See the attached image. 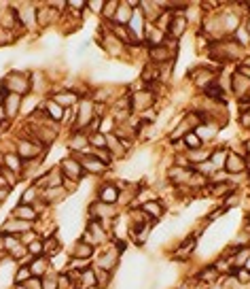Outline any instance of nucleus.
Here are the masks:
<instances>
[{
  "label": "nucleus",
  "instance_id": "obj_1",
  "mask_svg": "<svg viewBox=\"0 0 250 289\" xmlns=\"http://www.w3.org/2000/svg\"><path fill=\"white\" fill-rule=\"evenodd\" d=\"M3 89L7 94H17V96H26L32 89V83H30V75L22 70H11L9 75L3 79Z\"/></svg>",
  "mask_w": 250,
  "mask_h": 289
},
{
  "label": "nucleus",
  "instance_id": "obj_2",
  "mask_svg": "<svg viewBox=\"0 0 250 289\" xmlns=\"http://www.w3.org/2000/svg\"><path fill=\"white\" fill-rule=\"evenodd\" d=\"M96 119V102L93 100H81L77 105V119L72 130L75 132H85L89 123Z\"/></svg>",
  "mask_w": 250,
  "mask_h": 289
},
{
  "label": "nucleus",
  "instance_id": "obj_3",
  "mask_svg": "<svg viewBox=\"0 0 250 289\" xmlns=\"http://www.w3.org/2000/svg\"><path fill=\"white\" fill-rule=\"evenodd\" d=\"M155 100H157L155 98V91L140 87L130 94V109H132V113H147L155 105Z\"/></svg>",
  "mask_w": 250,
  "mask_h": 289
},
{
  "label": "nucleus",
  "instance_id": "obj_4",
  "mask_svg": "<svg viewBox=\"0 0 250 289\" xmlns=\"http://www.w3.org/2000/svg\"><path fill=\"white\" fill-rule=\"evenodd\" d=\"M15 149H17V156L22 158L24 162H28V160H34V158H43V156H38V153L43 151L45 147H43V144H38L36 140H32V138H19L17 144H15Z\"/></svg>",
  "mask_w": 250,
  "mask_h": 289
},
{
  "label": "nucleus",
  "instance_id": "obj_5",
  "mask_svg": "<svg viewBox=\"0 0 250 289\" xmlns=\"http://www.w3.org/2000/svg\"><path fill=\"white\" fill-rule=\"evenodd\" d=\"M59 170L61 174H64V179H70V181H81L83 179V166H81V162L75 158V156H70V158H64L59 164Z\"/></svg>",
  "mask_w": 250,
  "mask_h": 289
},
{
  "label": "nucleus",
  "instance_id": "obj_6",
  "mask_svg": "<svg viewBox=\"0 0 250 289\" xmlns=\"http://www.w3.org/2000/svg\"><path fill=\"white\" fill-rule=\"evenodd\" d=\"M138 9H140V13L144 15V19H147V24H155L165 11V3H161V0H159V3L142 0V3H138Z\"/></svg>",
  "mask_w": 250,
  "mask_h": 289
},
{
  "label": "nucleus",
  "instance_id": "obj_7",
  "mask_svg": "<svg viewBox=\"0 0 250 289\" xmlns=\"http://www.w3.org/2000/svg\"><path fill=\"white\" fill-rule=\"evenodd\" d=\"M34 228V223L30 221H22V219H15V217H11V219H7L3 223V228H0V234H13V236H22L24 232H30Z\"/></svg>",
  "mask_w": 250,
  "mask_h": 289
},
{
  "label": "nucleus",
  "instance_id": "obj_8",
  "mask_svg": "<svg viewBox=\"0 0 250 289\" xmlns=\"http://www.w3.org/2000/svg\"><path fill=\"white\" fill-rule=\"evenodd\" d=\"M51 100H53L55 105H59L61 109H72L79 105V94L75 89H59L51 96Z\"/></svg>",
  "mask_w": 250,
  "mask_h": 289
},
{
  "label": "nucleus",
  "instance_id": "obj_9",
  "mask_svg": "<svg viewBox=\"0 0 250 289\" xmlns=\"http://www.w3.org/2000/svg\"><path fill=\"white\" fill-rule=\"evenodd\" d=\"M102 49L106 51L108 56H114V58H119V56L125 54V45H123L112 32H108V34L102 36Z\"/></svg>",
  "mask_w": 250,
  "mask_h": 289
},
{
  "label": "nucleus",
  "instance_id": "obj_10",
  "mask_svg": "<svg viewBox=\"0 0 250 289\" xmlns=\"http://www.w3.org/2000/svg\"><path fill=\"white\" fill-rule=\"evenodd\" d=\"M191 79H193V83L195 87H210L214 83V79H216V72L210 70V68H197L191 72Z\"/></svg>",
  "mask_w": 250,
  "mask_h": 289
},
{
  "label": "nucleus",
  "instance_id": "obj_11",
  "mask_svg": "<svg viewBox=\"0 0 250 289\" xmlns=\"http://www.w3.org/2000/svg\"><path fill=\"white\" fill-rule=\"evenodd\" d=\"M119 194H121V189L114 183H104V185H100V187H98V198H100L102 204L119 202Z\"/></svg>",
  "mask_w": 250,
  "mask_h": 289
},
{
  "label": "nucleus",
  "instance_id": "obj_12",
  "mask_svg": "<svg viewBox=\"0 0 250 289\" xmlns=\"http://www.w3.org/2000/svg\"><path fill=\"white\" fill-rule=\"evenodd\" d=\"M186 26H189V19H186V15H182V13H174L172 22H170V28H168V38L172 36L174 40H178V38L184 34Z\"/></svg>",
  "mask_w": 250,
  "mask_h": 289
},
{
  "label": "nucleus",
  "instance_id": "obj_13",
  "mask_svg": "<svg viewBox=\"0 0 250 289\" xmlns=\"http://www.w3.org/2000/svg\"><path fill=\"white\" fill-rule=\"evenodd\" d=\"M231 87H233V94L237 98H250V81L244 77V75H239V72H233L231 75Z\"/></svg>",
  "mask_w": 250,
  "mask_h": 289
},
{
  "label": "nucleus",
  "instance_id": "obj_14",
  "mask_svg": "<svg viewBox=\"0 0 250 289\" xmlns=\"http://www.w3.org/2000/svg\"><path fill=\"white\" fill-rule=\"evenodd\" d=\"M3 107H5V113H7V121L15 119L17 113L22 111V96H17V94H7L5 100H3Z\"/></svg>",
  "mask_w": 250,
  "mask_h": 289
},
{
  "label": "nucleus",
  "instance_id": "obj_15",
  "mask_svg": "<svg viewBox=\"0 0 250 289\" xmlns=\"http://www.w3.org/2000/svg\"><path fill=\"white\" fill-rule=\"evenodd\" d=\"M11 217H15V219H22V221H30V223H34V221L38 219V211L34 209V206H30V204H22V202H19V204L15 206V209H13Z\"/></svg>",
  "mask_w": 250,
  "mask_h": 289
},
{
  "label": "nucleus",
  "instance_id": "obj_16",
  "mask_svg": "<svg viewBox=\"0 0 250 289\" xmlns=\"http://www.w3.org/2000/svg\"><path fill=\"white\" fill-rule=\"evenodd\" d=\"M195 174L193 168H182V166H172L168 170V179L174 183V185H182V183H189L191 177Z\"/></svg>",
  "mask_w": 250,
  "mask_h": 289
},
{
  "label": "nucleus",
  "instance_id": "obj_17",
  "mask_svg": "<svg viewBox=\"0 0 250 289\" xmlns=\"http://www.w3.org/2000/svg\"><path fill=\"white\" fill-rule=\"evenodd\" d=\"M132 13H134V7H132L130 0H128V3H119L117 13H114L110 24L112 26H128V22L132 19Z\"/></svg>",
  "mask_w": 250,
  "mask_h": 289
},
{
  "label": "nucleus",
  "instance_id": "obj_18",
  "mask_svg": "<svg viewBox=\"0 0 250 289\" xmlns=\"http://www.w3.org/2000/svg\"><path fill=\"white\" fill-rule=\"evenodd\" d=\"M68 149L72 153H85V149L89 151V140H87V134L85 132H75L72 136L68 138Z\"/></svg>",
  "mask_w": 250,
  "mask_h": 289
},
{
  "label": "nucleus",
  "instance_id": "obj_19",
  "mask_svg": "<svg viewBox=\"0 0 250 289\" xmlns=\"http://www.w3.org/2000/svg\"><path fill=\"white\" fill-rule=\"evenodd\" d=\"M176 54H172V51L165 47V45H159V47H151L149 51V58L155 66H161V64H168L170 58H174Z\"/></svg>",
  "mask_w": 250,
  "mask_h": 289
},
{
  "label": "nucleus",
  "instance_id": "obj_20",
  "mask_svg": "<svg viewBox=\"0 0 250 289\" xmlns=\"http://www.w3.org/2000/svg\"><path fill=\"white\" fill-rule=\"evenodd\" d=\"M225 170H227L229 174H239V172H244V170H246V160H244V156H237V153H231V151H229L227 162H225Z\"/></svg>",
  "mask_w": 250,
  "mask_h": 289
},
{
  "label": "nucleus",
  "instance_id": "obj_21",
  "mask_svg": "<svg viewBox=\"0 0 250 289\" xmlns=\"http://www.w3.org/2000/svg\"><path fill=\"white\" fill-rule=\"evenodd\" d=\"M17 15H19L22 26H34L36 24V9H34V5H30V3L19 5L17 7Z\"/></svg>",
  "mask_w": 250,
  "mask_h": 289
},
{
  "label": "nucleus",
  "instance_id": "obj_22",
  "mask_svg": "<svg viewBox=\"0 0 250 289\" xmlns=\"http://www.w3.org/2000/svg\"><path fill=\"white\" fill-rule=\"evenodd\" d=\"M30 270H32V276L43 278V276L51 270V262H49V257H45V255L34 257V260L30 262Z\"/></svg>",
  "mask_w": 250,
  "mask_h": 289
},
{
  "label": "nucleus",
  "instance_id": "obj_23",
  "mask_svg": "<svg viewBox=\"0 0 250 289\" xmlns=\"http://www.w3.org/2000/svg\"><path fill=\"white\" fill-rule=\"evenodd\" d=\"M144 40H147L151 47H159V45H163V40H165V32H161L157 26L147 24V30H144Z\"/></svg>",
  "mask_w": 250,
  "mask_h": 289
},
{
  "label": "nucleus",
  "instance_id": "obj_24",
  "mask_svg": "<svg viewBox=\"0 0 250 289\" xmlns=\"http://www.w3.org/2000/svg\"><path fill=\"white\" fill-rule=\"evenodd\" d=\"M55 17H59V13L55 9H51L49 5H43L36 9V24L38 26H49L51 22H55Z\"/></svg>",
  "mask_w": 250,
  "mask_h": 289
},
{
  "label": "nucleus",
  "instance_id": "obj_25",
  "mask_svg": "<svg viewBox=\"0 0 250 289\" xmlns=\"http://www.w3.org/2000/svg\"><path fill=\"white\" fill-rule=\"evenodd\" d=\"M140 211L149 217L151 221H157V219H161V215H163V204L161 202H157V200H149V202H144L142 206H140Z\"/></svg>",
  "mask_w": 250,
  "mask_h": 289
},
{
  "label": "nucleus",
  "instance_id": "obj_26",
  "mask_svg": "<svg viewBox=\"0 0 250 289\" xmlns=\"http://www.w3.org/2000/svg\"><path fill=\"white\" fill-rule=\"evenodd\" d=\"M184 160L191 164V166H197V164H204L210 160V151L206 147H200V149H186L184 153Z\"/></svg>",
  "mask_w": 250,
  "mask_h": 289
},
{
  "label": "nucleus",
  "instance_id": "obj_27",
  "mask_svg": "<svg viewBox=\"0 0 250 289\" xmlns=\"http://www.w3.org/2000/svg\"><path fill=\"white\" fill-rule=\"evenodd\" d=\"M106 149L110 151L112 158H123L125 151H128V147H125V142L119 140L114 134H106Z\"/></svg>",
  "mask_w": 250,
  "mask_h": 289
},
{
  "label": "nucleus",
  "instance_id": "obj_28",
  "mask_svg": "<svg viewBox=\"0 0 250 289\" xmlns=\"http://www.w3.org/2000/svg\"><path fill=\"white\" fill-rule=\"evenodd\" d=\"M3 164L5 168L13 170V172H22L24 170V160L17 156V153H5L3 156Z\"/></svg>",
  "mask_w": 250,
  "mask_h": 289
},
{
  "label": "nucleus",
  "instance_id": "obj_29",
  "mask_svg": "<svg viewBox=\"0 0 250 289\" xmlns=\"http://www.w3.org/2000/svg\"><path fill=\"white\" fill-rule=\"evenodd\" d=\"M93 255V247L83 243V240H77L75 247H72V257H77V260H89Z\"/></svg>",
  "mask_w": 250,
  "mask_h": 289
},
{
  "label": "nucleus",
  "instance_id": "obj_30",
  "mask_svg": "<svg viewBox=\"0 0 250 289\" xmlns=\"http://www.w3.org/2000/svg\"><path fill=\"white\" fill-rule=\"evenodd\" d=\"M59 249H61V243H59L57 236H49V238L43 240V255L45 257H49V255L55 257L59 253Z\"/></svg>",
  "mask_w": 250,
  "mask_h": 289
},
{
  "label": "nucleus",
  "instance_id": "obj_31",
  "mask_svg": "<svg viewBox=\"0 0 250 289\" xmlns=\"http://www.w3.org/2000/svg\"><path fill=\"white\" fill-rule=\"evenodd\" d=\"M227 156H229V151L225 147H218L214 151H210V164L218 170V168H225V162H227Z\"/></svg>",
  "mask_w": 250,
  "mask_h": 289
},
{
  "label": "nucleus",
  "instance_id": "obj_32",
  "mask_svg": "<svg viewBox=\"0 0 250 289\" xmlns=\"http://www.w3.org/2000/svg\"><path fill=\"white\" fill-rule=\"evenodd\" d=\"M40 194H43V189H38L36 185H30V187L22 194V204H30V206H34V202L40 200Z\"/></svg>",
  "mask_w": 250,
  "mask_h": 289
},
{
  "label": "nucleus",
  "instance_id": "obj_33",
  "mask_svg": "<svg viewBox=\"0 0 250 289\" xmlns=\"http://www.w3.org/2000/svg\"><path fill=\"white\" fill-rule=\"evenodd\" d=\"M43 109L47 111V115L53 119V121H61V119H64V109H61L59 105H55L53 100H47L45 105H43Z\"/></svg>",
  "mask_w": 250,
  "mask_h": 289
},
{
  "label": "nucleus",
  "instance_id": "obj_34",
  "mask_svg": "<svg viewBox=\"0 0 250 289\" xmlns=\"http://www.w3.org/2000/svg\"><path fill=\"white\" fill-rule=\"evenodd\" d=\"M117 257H119V251H110V253H104V255L100 257L98 266H100V268H104V270H108V272H110L112 268L119 264V260H117Z\"/></svg>",
  "mask_w": 250,
  "mask_h": 289
},
{
  "label": "nucleus",
  "instance_id": "obj_35",
  "mask_svg": "<svg viewBox=\"0 0 250 289\" xmlns=\"http://www.w3.org/2000/svg\"><path fill=\"white\" fill-rule=\"evenodd\" d=\"M32 278V270H30V266H17V270L13 274V283L15 285H24L26 281Z\"/></svg>",
  "mask_w": 250,
  "mask_h": 289
},
{
  "label": "nucleus",
  "instance_id": "obj_36",
  "mask_svg": "<svg viewBox=\"0 0 250 289\" xmlns=\"http://www.w3.org/2000/svg\"><path fill=\"white\" fill-rule=\"evenodd\" d=\"M87 140L91 149H106V134H102V132L87 134Z\"/></svg>",
  "mask_w": 250,
  "mask_h": 289
},
{
  "label": "nucleus",
  "instance_id": "obj_37",
  "mask_svg": "<svg viewBox=\"0 0 250 289\" xmlns=\"http://www.w3.org/2000/svg\"><path fill=\"white\" fill-rule=\"evenodd\" d=\"M182 142H184L186 149H200V147H204V142L200 140V136H197L195 132H186L184 136H182Z\"/></svg>",
  "mask_w": 250,
  "mask_h": 289
},
{
  "label": "nucleus",
  "instance_id": "obj_38",
  "mask_svg": "<svg viewBox=\"0 0 250 289\" xmlns=\"http://www.w3.org/2000/svg\"><path fill=\"white\" fill-rule=\"evenodd\" d=\"M117 7H119V3L117 0H108V3H104V7H102V17L106 19V22H112V17H114V13H117Z\"/></svg>",
  "mask_w": 250,
  "mask_h": 289
},
{
  "label": "nucleus",
  "instance_id": "obj_39",
  "mask_svg": "<svg viewBox=\"0 0 250 289\" xmlns=\"http://www.w3.org/2000/svg\"><path fill=\"white\" fill-rule=\"evenodd\" d=\"M93 272H96V283H98V287H108V283H110V272H108V270H104V268L96 266V268H93Z\"/></svg>",
  "mask_w": 250,
  "mask_h": 289
},
{
  "label": "nucleus",
  "instance_id": "obj_40",
  "mask_svg": "<svg viewBox=\"0 0 250 289\" xmlns=\"http://www.w3.org/2000/svg\"><path fill=\"white\" fill-rule=\"evenodd\" d=\"M28 255H32V257H40L43 255V238H36V240H32L28 247Z\"/></svg>",
  "mask_w": 250,
  "mask_h": 289
},
{
  "label": "nucleus",
  "instance_id": "obj_41",
  "mask_svg": "<svg viewBox=\"0 0 250 289\" xmlns=\"http://www.w3.org/2000/svg\"><path fill=\"white\" fill-rule=\"evenodd\" d=\"M40 281H43V289H57V274H53L51 270Z\"/></svg>",
  "mask_w": 250,
  "mask_h": 289
},
{
  "label": "nucleus",
  "instance_id": "obj_42",
  "mask_svg": "<svg viewBox=\"0 0 250 289\" xmlns=\"http://www.w3.org/2000/svg\"><path fill=\"white\" fill-rule=\"evenodd\" d=\"M57 289H75V281L68 274H57Z\"/></svg>",
  "mask_w": 250,
  "mask_h": 289
},
{
  "label": "nucleus",
  "instance_id": "obj_43",
  "mask_svg": "<svg viewBox=\"0 0 250 289\" xmlns=\"http://www.w3.org/2000/svg\"><path fill=\"white\" fill-rule=\"evenodd\" d=\"M218 278V270L216 268H206V270L202 272V281H206V283H214Z\"/></svg>",
  "mask_w": 250,
  "mask_h": 289
},
{
  "label": "nucleus",
  "instance_id": "obj_44",
  "mask_svg": "<svg viewBox=\"0 0 250 289\" xmlns=\"http://www.w3.org/2000/svg\"><path fill=\"white\" fill-rule=\"evenodd\" d=\"M102 7H104L102 0H89V3H87V11L100 15V13H102Z\"/></svg>",
  "mask_w": 250,
  "mask_h": 289
},
{
  "label": "nucleus",
  "instance_id": "obj_45",
  "mask_svg": "<svg viewBox=\"0 0 250 289\" xmlns=\"http://www.w3.org/2000/svg\"><path fill=\"white\" fill-rule=\"evenodd\" d=\"M22 289H43V281H40V278H36V276H32L30 281H26V283L22 285Z\"/></svg>",
  "mask_w": 250,
  "mask_h": 289
},
{
  "label": "nucleus",
  "instance_id": "obj_46",
  "mask_svg": "<svg viewBox=\"0 0 250 289\" xmlns=\"http://www.w3.org/2000/svg\"><path fill=\"white\" fill-rule=\"evenodd\" d=\"M235 278H237V283H244V285H246V283H250V272L244 268V270H239V272H237V276H235Z\"/></svg>",
  "mask_w": 250,
  "mask_h": 289
},
{
  "label": "nucleus",
  "instance_id": "obj_47",
  "mask_svg": "<svg viewBox=\"0 0 250 289\" xmlns=\"http://www.w3.org/2000/svg\"><path fill=\"white\" fill-rule=\"evenodd\" d=\"M9 194H11V187H3V189H0V204L9 198Z\"/></svg>",
  "mask_w": 250,
  "mask_h": 289
},
{
  "label": "nucleus",
  "instance_id": "obj_48",
  "mask_svg": "<svg viewBox=\"0 0 250 289\" xmlns=\"http://www.w3.org/2000/svg\"><path fill=\"white\" fill-rule=\"evenodd\" d=\"M242 123H244L246 128L250 126V113H244V115H242Z\"/></svg>",
  "mask_w": 250,
  "mask_h": 289
},
{
  "label": "nucleus",
  "instance_id": "obj_49",
  "mask_svg": "<svg viewBox=\"0 0 250 289\" xmlns=\"http://www.w3.org/2000/svg\"><path fill=\"white\" fill-rule=\"evenodd\" d=\"M3 187H9V185H7V179L0 174V189H3Z\"/></svg>",
  "mask_w": 250,
  "mask_h": 289
},
{
  "label": "nucleus",
  "instance_id": "obj_50",
  "mask_svg": "<svg viewBox=\"0 0 250 289\" xmlns=\"http://www.w3.org/2000/svg\"><path fill=\"white\" fill-rule=\"evenodd\" d=\"M244 149H246V156H250V138L244 142Z\"/></svg>",
  "mask_w": 250,
  "mask_h": 289
},
{
  "label": "nucleus",
  "instance_id": "obj_51",
  "mask_svg": "<svg viewBox=\"0 0 250 289\" xmlns=\"http://www.w3.org/2000/svg\"><path fill=\"white\" fill-rule=\"evenodd\" d=\"M5 96H7V91H5L3 87H0V105H3V100H5Z\"/></svg>",
  "mask_w": 250,
  "mask_h": 289
},
{
  "label": "nucleus",
  "instance_id": "obj_52",
  "mask_svg": "<svg viewBox=\"0 0 250 289\" xmlns=\"http://www.w3.org/2000/svg\"><path fill=\"white\" fill-rule=\"evenodd\" d=\"M5 253H7V251H3V249H0V262H3V257H5Z\"/></svg>",
  "mask_w": 250,
  "mask_h": 289
},
{
  "label": "nucleus",
  "instance_id": "obj_53",
  "mask_svg": "<svg viewBox=\"0 0 250 289\" xmlns=\"http://www.w3.org/2000/svg\"><path fill=\"white\" fill-rule=\"evenodd\" d=\"M246 30H248V32H250V17H248V22H246Z\"/></svg>",
  "mask_w": 250,
  "mask_h": 289
},
{
  "label": "nucleus",
  "instance_id": "obj_54",
  "mask_svg": "<svg viewBox=\"0 0 250 289\" xmlns=\"http://www.w3.org/2000/svg\"><path fill=\"white\" fill-rule=\"evenodd\" d=\"M246 168H248V170H250V162H246Z\"/></svg>",
  "mask_w": 250,
  "mask_h": 289
}]
</instances>
